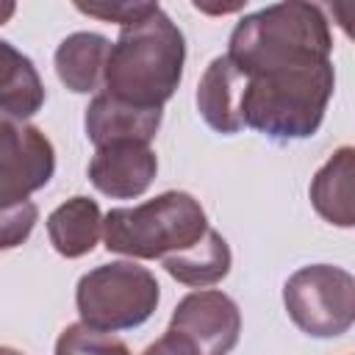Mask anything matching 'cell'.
I'll list each match as a JSON object with an SVG mask.
<instances>
[{
    "instance_id": "obj_1",
    "label": "cell",
    "mask_w": 355,
    "mask_h": 355,
    "mask_svg": "<svg viewBox=\"0 0 355 355\" xmlns=\"http://www.w3.org/2000/svg\"><path fill=\"white\" fill-rule=\"evenodd\" d=\"M333 89V61L255 72L236 69V119L241 128L280 144L308 139L322 128Z\"/></svg>"
},
{
    "instance_id": "obj_2",
    "label": "cell",
    "mask_w": 355,
    "mask_h": 355,
    "mask_svg": "<svg viewBox=\"0 0 355 355\" xmlns=\"http://www.w3.org/2000/svg\"><path fill=\"white\" fill-rule=\"evenodd\" d=\"M183 31L155 3L147 17L125 25L111 44L103 72V94L136 108H164L183 80Z\"/></svg>"
},
{
    "instance_id": "obj_3",
    "label": "cell",
    "mask_w": 355,
    "mask_h": 355,
    "mask_svg": "<svg viewBox=\"0 0 355 355\" xmlns=\"http://www.w3.org/2000/svg\"><path fill=\"white\" fill-rule=\"evenodd\" d=\"M330 53L333 33L322 6L288 0L241 17L230 31L225 55L239 72H255L324 64Z\"/></svg>"
},
{
    "instance_id": "obj_4",
    "label": "cell",
    "mask_w": 355,
    "mask_h": 355,
    "mask_svg": "<svg viewBox=\"0 0 355 355\" xmlns=\"http://www.w3.org/2000/svg\"><path fill=\"white\" fill-rule=\"evenodd\" d=\"M211 230L200 200L189 191H164L130 208H111L103 216V241L108 252L164 261L197 247Z\"/></svg>"
},
{
    "instance_id": "obj_5",
    "label": "cell",
    "mask_w": 355,
    "mask_h": 355,
    "mask_svg": "<svg viewBox=\"0 0 355 355\" xmlns=\"http://www.w3.org/2000/svg\"><path fill=\"white\" fill-rule=\"evenodd\" d=\"M161 302L155 275L136 261H111L80 275L75 286V308L83 324L116 333L141 327Z\"/></svg>"
},
{
    "instance_id": "obj_6",
    "label": "cell",
    "mask_w": 355,
    "mask_h": 355,
    "mask_svg": "<svg viewBox=\"0 0 355 355\" xmlns=\"http://www.w3.org/2000/svg\"><path fill=\"white\" fill-rule=\"evenodd\" d=\"M288 319L311 338H338L355 322V277L344 266L308 263L283 283Z\"/></svg>"
},
{
    "instance_id": "obj_7",
    "label": "cell",
    "mask_w": 355,
    "mask_h": 355,
    "mask_svg": "<svg viewBox=\"0 0 355 355\" xmlns=\"http://www.w3.org/2000/svg\"><path fill=\"white\" fill-rule=\"evenodd\" d=\"M55 175V147L42 128L0 114V205L28 200Z\"/></svg>"
},
{
    "instance_id": "obj_8",
    "label": "cell",
    "mask_w": 355,
    "mask_h": 355,
    "mask_svg": "<svg viewBox=\"0 0 355 355\" xmlns=\"http://www.w3.org/2000/svg\"><path fill=\"white\" fill-rule=\"evenodd\" d=\"M166 330L183 336L197 355H230L241 336V311L225 291L200 288L175 305Z\"/></svg>"
},
{
    "instance_id": "obj_9",
    "label": "cell",
    "mask_w": 355,
    "mask_h": 355,
    "mask_svg": "<svg viewBox=\"0 0 355 355\" xmlns=\"http://www.w3.org/2000/svg\"><path fill=\"white\" fill-rule=\"evenodd\" d=\"M158 158L150 144L139 141H116L105 147H94L89 161L92 186L111 200H133L141 197L155 180Z\"/></svg>"
},
{
    "instance_id": "obj_10",
    "label": "cell",
    "mask_w": 355,
    "mask_h": 355,
    "mask_svg": "<svg viewBox=\"0 0 355 355\" xmlns=\"http://www.w3.org/2000/svg\"><path fill=\"white\" fill-rule=\"evenodd\" d=\"M161 119H164V108H136L97 92L86 105L83 130L94 147H105L116 141L150 144L161 128Z\"/></svg>"
},
{
    "instance_id": "obj_11",
    "label": "cell",
    "mask_w": 355,
    "mask_h": 355,
    "mask_svg": "<svg viewBox=\"0 0 355 355\" xmlns=\"http://www.w3.org/2000/svg\"><path fill=\"white\" fill-rule=\"evenodd\" d=\"M352 178H355V147L349 144L338 147L311 178V186H308L311 205L324 222L336 227L355 225Z\"/></svg>"
},
{
    "instance_id": "obj_12",
    "label": "cell",
    "mask_w": 355,
    "mask_h": 355,
    "mask_svg": "<svg viewBox=\"0 0 355 355\" xmlns=\"http://www.w3.org/2000/svg\"><path fill=\"white\" fill-rule=\"evenodd\" d=\"M108 50H111V42L103 33L75 31V33L64 36L53 55L58 80L75 94L100 92Z\"/></svg>"
},
{
    "instance_id": "obj_13",
    "label": "cell",
    "mask_w": 355,
    "mask_h": 355,
    "mask_svg": "<svg viewBox=\"0 0 355 355\" xmlns=\"http://www.w3.org/2000/svg\"><path fill=\"white\" fill-rule=\"evenodd\" d=\"M103 233V214L97 200L75 194L47 216V239L61 258H83L97 247Z\"/></svg>"
},
{
    "instance_id": "obj_14",
    "label": "cell",
    "mask_w": 355,
    "mask_h": 355,
    "mask_svg": "<svg viewBox=\"0 0 355 355\" xmlns=\"http://www.w3.org/2000/svg\"><path fill=\"white\" fill-rule=\"evenodd\" d=\"M44 100L47 92L36 64L11 42L0 39V114L28 119L42 111Z\"/></svg>"
},
{
    "instance_id": "obj_15",
    "label": "cell",
    "mask_w": 355,
    "mask_h": 355,
    "mask_svg": "<svg viewBox=\"0 0 355 355\" xmlns=\"http://www.w3.org/2000/svg\"><path fill=\"white\" fill-rule=\"evenodd\" d=\"M197 111L205 125L216 133L233 136L241 130L236 119V69L227 55H216L197 83Z\"/></svg>"
},
{
    "instance_id": "obj_16",
    "label": "cell",
    "mask_w": 355,
    "mask_h": 355,
    "mask_svg": "<svg viewBox=\"0 0 355 355\" xmlns=\"http://www.w3.org/2000/svg\"><path fill=\"white\" fill-rule=\"evenodd\" d=\"M161 263H164L166 275L175 277L178 283L191 286V288H205V286H214L227 277L233 255H230L225 236L211 227L197 247H191L180 255L164 258Z\"/></svg>"
},
{
    "instance_id": "obj_17",
    "label": "cell",
    "mask_w": 355,
    "mask_h": 355,
    "mask_svg": "<svg viewBox=\"0 0 355 355\" xmlns=\"http://www.w3.org/2000/svg\"><path fill=\"white\" fill-rule=\"evenodd\" d=\"M53 355H130V347L114 333H103L83 322H75L58 333Z\"/></svg>"
},
{
    "instance_id": "obj_18",
    "label": "cell",
    "mask_w": 355,
    "mask_h": 355,
    "mask_svg": "<svg viewBox=\"0 0 355 355\" xmlns=\"http://www.w3.org/2000/svg\"><path fill=\"white\" fill-rule=\"evenodd\" d=\"M36 219H39V208L31 200L0 205V252L17 250L19 244H25L33 233Z\"/></svg>"
},
{
    "instance_id": "obj_19",
    "label": "cell",
    "mask_w": 355,
    "mask_h": 355,
    "mask_svg": "<svg viewBox=\"0 0 355 355\" xmlns=\"http://www.w3.org/2000/svg\"><path fill=\"white\" fill-rule=\"evenodd\" d=\"M75 8L80 14L97 17L103 22H116V25H133L141 17H147L155 3H75Z\"/></svg>"
},
{
    "instance_id": "obj_20",
    "label": "cell",
    "mask_w": 355,
    "mask_h": 355,
    "mask_svg": "<svg viewBox=\"0 0 355 355\" xmlns=\"http://www.w3.org/2000/svg\"><path fill=\"white\" fill-rule=\"evenodd\" d=\"M141 355H197V349L178 333L164 330V336L158 341H153Z\"/></svg>"
},
{
    "instance_id": "obj_21",
    "label": "cell",
    "mask_w": 355,
    "mask_h": 355,
    "mask_svg": "<svg viewBox=\"0 0 355 355\" xmlns=\"http://www.w3.org/2000/svg\"><path fill=\"white\" fill-rule=\"evenodd\" d=\"M14 11H17V3H11V0H0V25H6V22L14 17Z\"/></svg>"
},
{
    "instance_id": "obj_22",
    "label": "cell",
    "mask_w": 355,
    "mask_h": 355,
    "mask_svg": "<svg viewBox=\"0 0 355 355\" xmlns=\"http://www.w3.org/2000/svg\"><path fill=\"white\" fill-rule=\"evenodd\" d=\"M0 355H25V352H19V349H14V347H3V344H0Z\"/></svg>"
}]
</instances>
